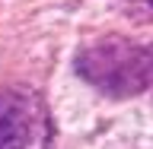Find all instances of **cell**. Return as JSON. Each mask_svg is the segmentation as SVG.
Masks as SVG:
<instances>
[{"mask_svg": "<svg viewBox=\"0 0 153 149\" xmlns=\"http://www.w3.org/2000/svg\"><path fill=\"white\" fill-rule=\"evenodd\" d=\"M80 60H93V70H83L86 79L93 86L112 89V92H134L140 86L153 83L150 60L153 54L140 51V48L128 45V41H112V45H99Z\"/></svg>", "mask_w": 153, "mask_h": 149, "instance_id": "6da1fadb", "label": "cell"}, {"mask_svg": "<svg viewBox=\"0 0 153 149\" xmlns=\"http://www.w3.org/2000/svg\"><path fill=\"white\" fill-rule=\"evenodd\" d=\"M48 114L35 95L0 92V149H42Z\"/></svg>", "mask_w": 153, "mask_h": 149, "instance_id": "7a4b0ae2", "label": "cell"}, {"mask_svg": "<svg viewBox=\"0 0 153 149\" xmlns=\"http://www.w3.org/2000/svg\"><path fill=\"white\" fill-rule=\"evenodd\" d=\"M131 3H140V7H153V0H131Z\"/></svg>", "mask_w": 153, "mask_h": 149, "instance_id": "3957f363", "label": "cell"}]
</instances>
